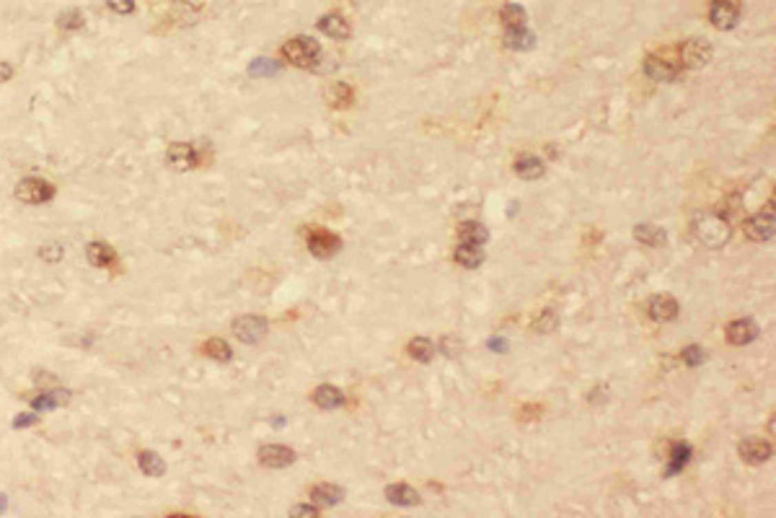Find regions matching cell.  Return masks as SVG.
<instances>
[{"instance_id":"cell-1","label":"cell","mask_w":776,"mask_h":518,"mask_svg":"<svg viewBox=\"0 0 776 518\" xmlns=\"http://www.w3.org/2000/svg\"><path fill=\"white\" fill-rule=\"evenodd\" d=\"M693 236L699 238V244L706 249H722L730 238H733V228L717 213H702L693 220Z\"/></svg>"},{"instance_id":"cell-34","label":"cell","mask_w":776,"mask_h":518,"mask_svg":"<svg viewBox=\"0 0 776 518\" xmlns=\"http://www.w3.org/2000/svg\"><path fill=\"white\" fill-rule=\"evenodd\" d=\"M681 358H683V363H686V366L696 368V366H702L704 360H706V350H704V347H699V345H689V347H683Z\"/></svg>"},{"instance_id":"cell-30","label":"cell","mask_w":776,"mask_h":518,"mask_svg":"<svg viewBox=\"0 0 776 518\" xmlns=\"http://www.w3.org/2000/svg\"><path fill=\"white\" fill-rule=\"evenodd\" d=\"M326 99H329L331 107L344 109V107H350L352 101H355V91H352L347 83H334V86L326 91Z\"/></svg>"},{"instance_id":"cell-31","label":"cell","mask_w":776,"mask_h":518,"mask_svg":"<svg viewBox=\"0 0 776 518\" xmlns=\"http://www.w3.org/2000/svg\"><path fill=\"white\" fill-rule=\"evenodd\" d=\"M205 355L215 358V360H220V363H228L231 355H233V350H231V345H228L225 340L213 337V340H207V342H205Z\"/></svg>"},{"instance_id":"cell-8","label":"cell","mask_w":776,"mask_h":518,"mask_svg":"<svg viewBox=\"0 0 776 518\" xmlns=\"http://www.w3.org/2000/svg\"><path fill=\"white\" fill-rule=\"evenodd\" d=\"M644 73L647 78L658 81V83H668L681 76V68L675 63H670L668 57H658V54H647L644 57Z\"/></svg>"},{"instance_id":"cell-41","label":"cell","mask_w":776,"mask_h":518,"mask_svg":"<svg viewBox=\"0 0 776 518\" xmlns=\"http://www.w3.org/2000/svg\"><path fill=\"white\" fill-rule=\"evenodd\" d=\"M490 345L494 347V350H505V347H507V342H505V340H492Z\"/></svg>"},{"instance_id":"cell-10","label":"cell","mask_w":776,"mask_h":518,"mask_svg":"<svg viewBox=\"0 0 776 518\" xmlns=\"http://www.w3.org/2000/svg\"><path fill=\"white\" fill-rule=\"evenodd\" d=\"M776 234L774 213H758L745 220V236L751 241H771Z\"/></svg>"},{"instance_id":"cell-14","label":"cell","mask_w":776,"mask_h":518,"mask_svg":"<svg viewBox=\"0 0 776 518\" xmlns=\"http://www.w3.org/2000/svg\"><path fill=\"white\" fill-rule=\"evenodd\" d=\"M755 337H758V327H755L753 319H735L730 327H727V340L733 345H751Z\"/></svg>"},{"instance_id":"cell-29","label":"cell","mask_w":776,"mask_h":518,"mask_svg":"<svg viewBox=\"0 0 776 518\" xmlns=\"http://www.w3.org/2000/svg\"><path fill=\"white\" fill-rule=\"evenodd\" d=\"M689 459H691V446L689 443H673V448H670V466H668V475H675V472H681L683 466L689 464Z\"/></svg>"},{"instance_id":"cell-24","label":"cell","mask_w":776,"mask_h":518,"mask_svg":"<svg viewBox=\"0 0 776 518\" xmlns=\"http://www.w3.org/2000/svg\"><path fill=\"white\" fill-rule=\"evenodd\" d=\"M515 174L521 176V179H538V176H543V172H546V166H543V161L538 158V156H521V158H515Z\"/></svg>"},{"instance_id":"cell-12","label":"cell","mask_w":776,"mask_h":518,"mask_svg":"<svg viewBox=\"0 0 776 518\" xmlns=\"http://www.w3.org/2000/svg\"><path fill=\"white\" fill-rule=\"evenodd\" d=\"M169 163L176 169V172H187V169H194L200 156H197V148L189 145V143H171L169 153H166Z\"/></svg>"},{"instance_id":"cell-17","label":"cell","mask_w":776,"mask_h":518,"mask_svg":"<svg viewBox=\"0 0 776 518\" xmlns=\"http://www.w3.org/2000/svg\"><path fill=\"white\" fill-rule=\"evenodd\" d=\"M458 238H461V244L481 247V244L490 241V231L481 226V223H476V220H466V223L458 226Z\"/></svg>"},{"instance_id":"cell-37","label":"cell","mask_w":776,"mask_h":518,"mask_svg":"<svg viewBox=\"0 0 776 518\" xmlns=\"http://www.w3.org/2000/svg\"><path fill=\"white\" fill-rule=\"evenodd\" d=\"M107 6L114 13H122V16L135 11V0H107Z\"/></svg>"},{"instance_id":"cell-18","label":"cell","mask_w":776,"mask_h":518,"mask_svg":"<svg viewBox=\"0 0 776 518\" xmlns=\"http://www.w3.org/2000/svg\"><path fill=\"white\" fill-rule=\"evenodd\" d=\"M634 238H637L639 244L655 249V247H662V244L668 241V234L660 226H652V223H639V226L634 228Z\"/></svg>"},{"instance_id":"cell-32","label":"cell","mask_w":776,"mask_h":518,"mask_svg":"<svg viewBox=\"0 0 776 518\" xmlns=\"http://www.w3.org/2000/svg\"><path fill=\"white\" fill-rule=\"evenodd\" d=\"M83 23H85V16L78 11V8L63 11L57 16V26H60L63 32H78V29H83Z\"/></svg>"},{"instance_id":"cell-21","label":"cell","mask_w":776,"mask_h":518,"mask_svg":"<svg viewBox=\"0 0 776 518\" xmlns=\"http://www.w3.org/2000/svg\"><path fill=\"white\" fill-rule=\"evenodd\" d=\"M85 257H88V262H91L94 267H109V265H114V262H117L114 249L109 247V244H101V241L88 244V247H85Z\"/></svg>"},{"instance_id":"cell-3","label":"cell","mask_w":776,"mask_h":518,"mask_svg":"<svg viewBox=\"0 0 776 518\" xmlns=\"http://www.w3.org/2000/svg\"><path fill=\"white\" fill-rule=\"evenodd\" d=\"M16 200H21L26 205H42V203H50L54 197V187L44 179H36V176H26L21 182L16 184Z\"/></svg>"},{"instance_id":"cell-20","label":"cell","mask_w":776,"mask_h":518,"mask_svg":"<svg viewBox=\"0 0 776 518\" xmlns=\"http://www.w3.org/2000/svg\"><path fill=\"white\" fill-rule=\"evenodd\" d=\"M386 497H388L394 506H406V508L419 503V493H417L415 487L404 485V482H396V485L386 487Z\"/></svg>"},{"instance_id":"cell-4","label":"cell","mask_w":776,"mask_h":518,"mask_svg":"<svg viewBox=\"0 0 776 518\" xmlns=\"http://www.w3.org/2000/svg\"><path fill=\"white\" fill-rule=\"evenodd\" d=\"M266 329H269V324H266L264 316H254V313H246V316H238L233 322V335L241 340V342H246V345H256V342H262L266 335Z\"/></svg>"},{"instance_id":"cell-36","label":"cell","mask_w":776,"mask_h":518,"mask_svg":"<svg viewBox=\"0 0 776 518\" xmlns=\"http://www.w3.org/2000/svg\"><path fill=\"white\" fill-rule=\"evenodd\" d=\"M65 249L60 247V244H47V247L39 249V257L47 259V262H57V259H63Z\"/></svg>"},{"instance_id":"cell-6","label":"cell","mask_w":776,"mask_h":518,"mask_svg":"<svg viewBox=\"0 0 776 518\" xmlns=\"http://www.w3.org/2000/svg\"><path fill=\"white\" fill-rule=\"evenodd\" d=\"M306 244H308V251L313 257L329 259L342 249V238L329 234V231H324V228H311L308 236H306Z\"/></svg>"},{"instance_id":"cell-42","label":"cell","mask_w":776,"mask_h":518,"mask_svg":"<svg viewBox=\"0 0 776 518\" xmlns=\"http://www.w3.org/2000/svg\"><path fill=\"white\" fill-rule=\"evenodd\" d=\"M6 508H8V497L0 493V513H6Z\"/></svg>"},{"instance_id":"cell-11","label":"cell","mask_w":776,"mask_h":518,"mask_svg":"<svg viewBox=\"0 0 776 518\" xmlns=\"http://www.w3.org/2000/svg\"><path fill=\"white\" fill-rule=\"evenodd\" d=\"M737 451H740V456H743L748 464H766V462L771 459L774 448H771V443L764 441V438H745V441H740Z\"/></svg>"},{"instance_id":"cell-33","label":"cell","mask_w":776,"mask_h":518,"mask_svg":"<svg viewBox=\"0 0 776 518\" xmlns=\"http://www.w3.org/2000/svg\"><path fill=\"white\" fill-rule=\"evenodd\" d=\"M556 324H559V316H556L552 309H546V311H541V316L533 322V329L541 332V335H549V332H554Z\"/></svg>"},{"instance_id":"cell-15","label":"cell","mask_w":776,"mask_h":518,"mask_svg":"<svg viewBox=\"0 0 776 518\" xmlns=\"http://www.w3.org/2000/svg\"><path fill=\"white\" fill-rule=\"evenodd\" d=\"M319 29L326 34V37H331V39H339V42H342V39H350V34H352L350 21H347L344 16H339V13H326V16H321Z\"/></svg>"},{"instance_id":"cell-35","label":"cell","mask_w":776,"mask_h":518,"mask_svg":"<svg viewBox=\"0 0 776 518\" xmlns=\"http://www.w3.org/2000/svg\"><path fill=\"white\" fill-rule=\"evenodd\" d=\"M277 70H280V65L272 63V60H264V57H259L249 65V76H275Z\"/></svg>"},{"instance_id":"cell-19","label":"cell","mask_w":776,"mask_h":518,"mask_svg":"<svg viewBox=\"0 0 776 518\" xmlns=\"http://www.w3.org/2000/svg\"><path fill=\"white\" fill-rule=\"evenodd\" d=\"M342 497H344V490H342L339 485L324 482V485L311 487V500L319 503V506H339Z\"/></svg>"},{"instance_id":"cell-13","label":"cell","mask_w":776,"mask_h":518,"mask_svg":"<svg viewBox=\"0 0 776 518\" xmlns=\"http://www.w3.org/2000/svg\"><path fill=\"white\" fill-rule=\"evenodd\" d=\"M647 311L649 316L655 319V322H673L675 316H678V311H681V306H678V301L673 298V296H652L647 303Z\"/></svg>"},{"instance_id":"cell-26","label":"cell","mask_w":776,"mask_h":518,"mask_svg":"<svg viewBox=\"0 0 776 518\" xmlns=\"http://www.w3.org/2000/svg\"><path fill=\"white\" fill-rule=\"evenodd\" d=\"M138 464H140V469H143V472H145L148 477L166 475V462H163V459H160L156 451H140Z\"/></svg>"},{"instance_id":"cell-2","label":"cell","mask_w":776,"mask_h":518,"mask_svg":"<svg viewBox=\"0 0 776 518\" xmlns=\"http://www.w3.org/2000/svg\"><path fill=\"white\" fill-rule=\"evenodd\" d=\"M282 57L298 68H311L321 57V44L311 37H295L282 44Z\"/></svg>"},{"instance_id":"cell-39","label":"cell","mask_w":776,"mask_h":518,"mask_svg":"<svg viewBox=\"0 0 776 518\" xmlns=\"http://www.w3.org/2000/svg\"><path fill=\"white\" fill-rule=\"evenodd\" d=\"M290 516H311V518H316V516H319V506H295V508H290Z\"/></svg>"},{"instance_id":"cell-25","label":"cell","mask_w":776,"mask_h":518,"mask_svg":"<svg viewBox=\"0 0 776 518\" xmlns=\"http://www.w3.org/2000/svg\"><path fill=\"white\" fill-rule=\"evenodd\" d=\"M533 42H536V37H533L525 26H521V29H507V32H505V44H507L510 50L523 52V50H531Z\"/></svg>"},{"instance_id":"cell-38","label":"cell","mask_w":776,"mask_h":518,"mask_svg":"<svg viewBox=\"0 0 776 518\" xmlns=\"http://www.w3.org/2000/svg\"><path fill=\"white\" fill-rule=\"evenodd\" d=\"M36 422H39V415L26 412V415H19V417L13 420V428H32V425H36Z\"/></svg>"},{"instance_id":"cell-16","label":"cell","mask_w":776,"mask_h":518,"mask_svg":"<svg viewBox=\"0 0 776 518\" xmlns=\"http://www.w3.org/2000/svg\"><path fill=\"white\" fill-rule=\"evenodd\" d=\"M313 402H316V407H321V410H337V407L344 404V394H342L339 386L321 384V386L313 388Z\"/></svg>"},{"instance_id":"cell-9","label":"cell","mask_w":776,"mask_h":518,"mask_svg":"<svg viewBox=\"0 0 776 518\" xmlns=\"http://www.w3.org/2000/svg\"><path fill=\"white\" fill-rule=\"evenodd\" d=\"M259 462L266 469H285L295 462V451L282 446V443H269V446L259 448Z\"/></svg>"},{"instance_id":"cell-28","label":"cell","mask_w":776,"mask_h":518,"mask_svg":"<svg viewBox=\"0 0 776 518\" xmlns=\"http://www.w3.org/2000/svg\"><path fill=\"white\" fill-rule=\"evenodd\" d=\"M500 19L507 29H521V26H525V21H528V13H525V8L518 6V3H507V6L502 8Z\"/></svg>"},{"instance_id":"cell-7","label":"cell","mask_w":776,"mask_h":518,"mask_svg":"<svg viewBox=\"0 0 776 518\" xmlns=\"http://www.w3.org/2000/svg\"><path fill=\"white\" fill-rule=\"evenodd\" d=\"M709 21H712V26L720 29V32L733 29L735 23L740 21V3H737V0H712Z\"/></svg>"},{"instance_id":"cell-22","label":"cell","mask_w":776,"mask_h":518,"mask_svg":"<svg viewBox=\"0 0 776 518\" xmlns=\"http://www.w3.org/2000/svg\"><path fill=\"white\" fill-rule=\"evenodd\" d=\"M453 259L461 267H466V270H476L479 265L484 262V251H481V247H474V244H458L456 251H453Z\"/></svg>"},{"instance_id":"cell-40","label":"cell","mask_w":776,"mask_h":518,"mask_svg":"<svg viewBox=\"0 0 776 518\" xmlns=\"http://www.w3.org/2000/svg\"><path fill=\"white\" fill-rule=\"evenodd\" d=\"M13 78V68L8 63H0V83H6V81H11Z\"/></svg>"},{"instance_id":"cell-5","label":"cell","mask_w":776,"mask_h":518,"mask_svg":"<svg viewBox=\"0 0 776 518\" xmlns=\"http://www.w3.org/2000/svg\"><path fill=\"white\" fill-rule=\"evenodd\" d=\"M712 44L704 42V39H686V42L678 47V57H681L683 68H704V65L712 63Z\"/></svg>"},{"instance_id":"cell-23","label":"cell","mask_w":776,"mask_h":518,"mask_svg":"<svg viewBox=\"0 0 776 518\" xmlns=\"http://www.w3.org/2000/svg\"><path fill=\"white\" fill-rule=\"evenodd\" d=\"M67 402H70V391L57 388V391H44V394H39V397H34L32 407L36 412H47V410H54V407H63V404H67Z\"/></svg>"},{"instance_id":"cell-27","label":"cell","mask_w":776,"mask_h":518,"mask_svg":"<svg viewBox=\"0 0 776 518\" xmlns=\"http://www.w3.org/2000/svg\"><path fill=\"white\" fill-rule=\"evenodd\" d=\"M406 350H409V355L415 358L417 363H430V360L435 358V345H432V340H427V337H415Z\"/></svg>"}]
</instances>
